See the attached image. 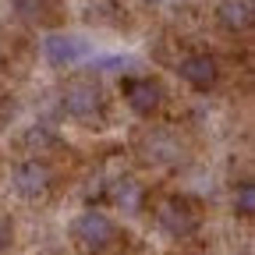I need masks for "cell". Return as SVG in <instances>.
<instances>
[{
    "label": "cell",
    "instance_id": "6da1fadb",
    "mask_svg": "<svg viewBox=\"0 0 255 255\" xmlns=\"http://www.w3.org/2000/svg\"><path fill=\"white\" fill-rule=\"evenodd\" d=\"M75 241L85 248V252H103L110 241H114V223L103 216V213H96V209H85L75 216Z\"/></svg>",
    "mask_w": 255,
    "mask_h": 255
},
{
    "label": "cell",
    "instance_id": "7a4b0ae2",
    "mask_svg": "<svg viewBox=\"0 0 255 255\" xmlns=\"http://www.w3.org/2000/svg\"><path fill=\"white\" fill-rule=\"evenodd\" d=\"M156 220L170 238H188L199 227V213H195V206L188 199H163L159 209H156Z\"/></svg>",
    "mask_w": 255,
    "mask_h": 255
},
{
    "label": "cell",
    "instance_id": "3957f363",
    "mask_svg": "<svg viewBox=\"0 0 255 255\" xmlns=\"http://www.w3.org/2000/svg\"><path fill=\"white\" fill-rule=\"evenodd\" d=\"M89 43L82 36H71V32H50L43 39V57L53 64V68H75L78 60H85Z\"/></svg>",
    "mask_w": 255,
    "mask_h": 255
},
{
    "label": "cell",
    "instance_id": "277c9868",
    "mask_svg": "<svg viewBox=\"0 0 255 255\" xmlns=\"http://www.w3.org/2000/svg\"><path fill=\"white\" fill-rule=\"evenodd\" d=\"M60 103H64V114L75 117V121H96L100 110H103V96H100V89L89 85V82H75V85L64 89Z\"/></svg>",
    "mask_w": 255,
    "mask_h": 255
},
{
    "label": "cell",
    "instance_id": "5b68a950",
    "mask_svg": "<svg viewBox=\"0 0 255 255\" xmlns=\"http://www.w3.org/2000/svg\"><path fill=\"white\" fill-rule=\"evenodd\" d=\"M11 184H14V191L21 199H43L50 191V184H53V174H50V167L43 159H25V163L14 167Z\"/></svg>",
    "mask_w": 255,
    "mask_h": 255
},
{
    "label": "cell",
    "instance_id": "8992f818",
    "mask_svg": "<svg viewBox=\"0 0 255 255\" xmlns=\"http://www.w3.org/2000/svg\"><path fill=\"white\" fill-rule=\"evenodd\" d=\"M177 75L191 85V89H199V92H206V89H213L216 85V60L209 57V53H188L181 64H177Z\"/></svg>",
    "mask_w": 255,
    "mask_h": 255
},
{
    "label": "cell",
    "instance_id": "52a82bcc",
    "mask_svg": "<svg viewBox=\"0 0 255 255\" xmlns=\"http://www.w3.org/2000/svg\"><path fill=\"white\" fill-rule=\"evenodd\" d=\"M124 100L135 114H152L159 107V100H163V92H159V85L152 78H128L124 82Z\"/></svg>",
    "mask_w": 255,
    "mask_h": 255
},
{
    "label": "cell",
    "instance_id": "ba28073f",
    "mask_svg": "<svg viewBox=\"0 0 255 255\" xmlns=\"http://www.w3.org/2000/svg\"><path fill=\"white\" fill-rule=\"evenodd\" d=\"M216 18L220 25L227 28V32H248L252 28V0H220V7H216Z\"/></svg>",
    "mask_w": 255,
    "mask_h": 255
},
{
    "label": "cell",
    "instance_id": "9c48e42d",
    "mask_svg": "<svg viewBox=\"0 0 255 255\" xmlns=\"http://www.w3.org/2000/svg\"><path fill=\"white\" fill-rule=\"evenodd\" d=\"M110 195H114V202L121 206V209H128V213H135L138 209V202H142V188L135 184V181H117L114 184V191H110Z\"/></svg>",
    "mask_w": 255,
    "mask_h": 255
},
{
    "label": "cell",
    "instance_id": "30bf717a",
    "mask_svg": "<svg viewBox=\"0 0 255 255\" xmlns=\"http://www.w3.org/2000/svg\"><path fill=\"white\" fill-rule=\"evenodd\" d=\"M11 11L25 21H43L50 14V0H11Z\"/></svg>",
    "mask_w": 255,
    "mask_h": 255
},
{
    "label": "cell",
    "instance_id": "8fae6325",
    "mask_svg": "<svg viewBox=\"0 0 255 255\" xmlns=\"http://www.w3.org/2000/svg\"><path fill=\"white\" fill-rule=\"evenodd\" d=\"M234 209H238V216H252V213H255V188H252V181L238 184V191H234Z\"/></svg>",
    "mask_w": 255,
    "mask_h": 255
},
{
    "label": "cell",
    "instance_id": "7c38bea8",
    "mask_svg": "<svg viewBox=\"0 0 255 255\" xmlns=\"http://www.w3.org/2000/svg\"><path fill=\"white\" fill-rule=\"evenodd\" d=\"M7 241H11V227H7V220H0V252L7 248Z\"/></svg>",
    "mask_w": 255,
    "mask_h": 255
}]
</instances>
